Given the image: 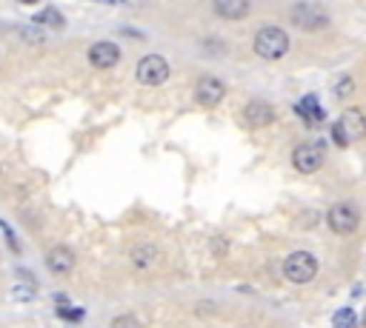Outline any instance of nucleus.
<instances>
[{
	"instance_id": "5",
	"label": "nucleus",
	"mask_w": 366,
	"mask_h": 328,
	"mask_svg": "<svg viewBox=\"0 0 366 328\" xmlns=\"http://www.w3.org/2000/svg\"><path fill=\"white\" fill-rule=\"evenodd\" d=\"M289 20L303 31H317L329 23V14L315 3H295L292 11H289Z\"/></svg>"
},
{
	"instance_id": "2",
	"label": "nucleus",
	"mask_w": 366,
	"mask_h": 328,
	"mask_svg": "<svg viewBox=\"0 0 366 328\" xmlns=\"http://www.w3.org/2000/svg\"><path fill=\"white\" fill-rule=\"evenodd\" d=\"M283 277L295 285H306L317 277V257L309 251H292L283 260Z\"/></svg>"
},
{
	"instance_id": "10",
	"label": "nucleus",
	"mask_w": 366,
	"mask_h": 328,
	"mask_svg": "<svg viewBox=\"0 0 366 328\" xmlns=\"http://www.w3.org/2000/svg\"><path fill=\"white\" fill-rule=\"evenodd\" d=\"M117 60H120V48L114 43L100 40V43L89 46V63L94 68H112V66H117Z\"/></svg>"
},
{
	"instance_id": "8",
	"label": "nucleus",
	"mask_w": 366,
	"mask_h": 328,
	"mask_svg": "<svg viewBox=\"0 0 366 328\" xmlns=\"http://www.w3.org/2000/svg\"><path fill=\"white\" fill-rule=\"evenodd\" d=\"M243 123L249 128H266L274 123V108L266 100H249L243 108Z\"/></svg>"
},
{
	"instance_id": "14",
	"label": "nucleus",
	"mask_w": 366,
	"mask_h": 328,
	"mask_svg": "<svg viewBox=\"0 0 366 328\" xmlns=\"http://www.w3.org/2000/svg\"><path fill=\"white\" fill-rule=\"evenodd\" d=\"M295 111H297V114H300V117H303L309 125H312V123H320V120L326 117V114H323V108L317 106V97H315V94L303 97V100L295 106Z\"/></svg>"
},
{
	"instance_id": "11",
	"label": "nucleus",
	"mask_w": 366,
	"mask_h": 328,
	"mask_svg": "<svg viewBox=\"0 0 366 328\" xmlns=\"http://www.w3.org/2000/svg\"><path fill=\"white\" fill-rule=\"evenodd\" d=\"M46 268L54 274V277H66L71 268H74V251L69 245H54L49 248L46 254Z\"/></svg>"
},
{
	"instance_id": "6",
	"label": "nucleus",
	"mask_w": 366,
	"mask_h": 328,
	"mask_svg": "<svg viewBox=\"0 0 366 328\" xmlns=\"http://www.w3.org/2000/svg\"><path fill=\"white\" fill-rule=\"evenodd\" d=\"M292 165L297 174H315L323 165V143H300L292 151Z\"/></svg>"
},
{
	"instance_id": "20",
	"label": "nucleus",
	"mask_w": 366,
	"mask_h": 328,
	"mask_svg": "<svg viewBox=\"0 0 366 328\" xmlns=\"http://www.w3.org/2000/svg\"><path fill=\"white\" fill-rule=\"evenodd\" d=\"M332 140H335V145H340V148H346L349 145V140H346V134H343V128L335 123L332 125Z\"/></svg>"
},
{
	"instance_id": "22",
	"label": "nucleus",
	"mask_w": 366,
	"mask_h": 328,
	"mask_svg": "<svg viewBox=\"0 0 366 328\" xmlns=\"http://www.w3.org/2000/svg\"><path fill=\"white\" fill-rule=\"evenodd\" d=\"M23 3H34V0H23Z\"/></svg>"
},
{
	"instance_id": "18",
	"label": "nucleus",
	"mask_w": 366,
	"mask_h": 328,
	"mask_svg": "<svg viewBox=\"0 0 366 328\" xmlns=\"http://www.w3.org/2000/svg\"><path fill=\"white\" fill-rule=\"evenodd\" d=\"M109 328H143V322H140L134 314H117V317L109 322Z\"/></svg>"
},
{
	"instance_id": "21",
	"label": "nucleus",
	"mask_w": 366,
	"mask_h": 328,
	"mask_svg": "<svg viewBox=\"0 0 366 328\" xmlns=\"http://www.w3.org/2000/svg\"><path fill=\"white\" fill-rule=\"evenodd\" d=\"M226 248H229V240H226V237H214V240H212V251H214L217 257H223Z\"/></svg>"
},
{
	"instance_id": "12",
	"label": "nucleus",
	"mask_w": 366,
	"mask_h": 328,
	"mask_svg": "<svg viewBox=\"0 0 366 328\" xmlns=\"http://www.w3.org/2000/svg\"><path fill=\"white\" fill-rule=\"evenodd\" d=\"M212 9L223 20H243V17H249L252 3L249 0H212Z\"/></svg>"
},
{
	"instance_id": "1",
	"label": "nucleus",
	"mask_w": 366,
	"mask_h": 328,
	"mask_svg": "<svg viewBox=\"0 0 366 328\" xmlns=\"http://www.w3.org/2000/svg\"><path fill=\"white\" fill-rule=\"evenodd\" d=\"M289 51V34L280 26H263L254 34V54L263 60H280Z\"/></svg>"
},
{
	"instance_id": "9",
	"label": "nucleus",
	"mask_w": 366,
	"mask_h": 328,
	"mask_svg": "<svg viewBox=\"0 0 366 328\" xmlns=\"http://www.w3.org/2000/svg\"><path fill=\"white\" fill-rule=\"evenodd\" d=\"M337 125L343 128V134H346L349 143H357V140L366 137V114H363L360 108H355V106H349V108L340 114Z\"/></svg>"
},
{
	"instance_id": "15",
	"label": "nucleus",
	"mask_w": 366,
	"mask_h": 328,
	"mask_svg": "<svg viewBox=\"0 0 366 328\" xmlns=\"http://www.w3.org/2000/svg\"><path fill=\"white\" fill-rule=\"evenodd\" d=\"M332 328H357V314L352 308H337L332 317Z\"/></svg>"
},
{
	"instance_id": "16",
	"label": "nucleus",
	"mask_w": 366,
	"mask_h": 328,
	"mask_svg": "<svg viewBox=\"0 0 366 328\" xmlns=\"http://www.w3.org/2000/svg\"><path fill=\"white\" fill-rule=\"evenodd\" d=\"M352 91H355V80H352L349 74L337 77V80H335V86H332V97H335V100H346Z\"/></svg>"
},
{
	"instance_id": "3",
	"label": "nucleus",
	"mask_w": 366,
	"mask_h": 328,
	"mask_svg": "<svg viewBox=\"0 0 366 328\" xmlns=\"http://www.w3.org/2000/svg\"><path fill=\"white\" fill-rule=\"evenodd\" d=\"M169 60L163 57V54H146L140 63H137V68H134V77H137V83H143V86H160V83H166L169 80Z\"/></svg>"
},
{
	"instance_id": "4",
	"label": "nucleus",
	"mask_w": 366,
	"mask_h": 328,
	"mask_svg": "<svg viewBox=\"0 0 366 328\" xmlns=\"http://www.w3.org/2000/svg\"><path fill=\"white\" fill-rule=\"evenodd\" d=\"M326 225H329L335 234L346 237V234L357 231V225H360V214H357V208H355L352 203H335V205L326 211Z\"/></svg>"
},
{
	"instance_id": "13",
	"label": "nucleus",
	"mask_w": 366,
	"mask_h": 328,
	"mask_svg": "<svg viewBox=\"0 0 366 328\" xmlns=\"http://www.w3.org/2000/svg\"><path fill=\"white\" fill-rule=\"evenodd\" d=\"M129 260H132V265H134V268L149 271V268H154V265H157L160 251H157V245H154V242H137V245L132 248Z\"/></svg>"
},
{
	"instance_id": "19",
	"label": "nucleus",
	"mask_w": 366,
	"mask_h": 328,
	"mask_svg": "<svg viewBox=\"0 0 366 328\" xmlns=\"http://www.w3.org/2000/svg\"><path fill=\"white\" fill-rule=\"evenodd\" d=\"M57 317H63V319H69V322H77V319H83V308H69V305H63V308H57Z\"/></svg>"
},
{
	"instance_id": "23",
	"label": "nucleus",
	"mask_w": 366,
	"mask_h": 328,
	"mask_svg": "<svg viewBox=\"0 0 366 328\" xmlns=\"http://www.w3.org/2000/svg\"><path fill=\"white\" fill-rule=\"evenodd\" d=\"M363 325H366V314H363Z\"/></svg>"
},
{
	"instance_id": "17",
	"label": "nucleus",
	"mask_w": 366,
	"mask_h": 328,
	"mask_svg": "<svg viewBox=\"0 0 366 328\" xmlns=\"http://www.w3.org/2000/svg\"><path fill=\"white\" fill-rule=\"evenodd\" d=\"M34 23H46V26H63V17H60V11L57 9H43L40 14H34Z\"/></svg>"
},
{
	"instance_id": "7",
	"label": "nucleus",
	"mask_w": 366,
	"mask_h": 328,
	"mask_svg": "<svg viewBox=\"0 0 366 328\" xmlns=\"http://www.w3.org/2000/svg\"><path fill=\"white\" fill-rule=\"evenodd\" d=\"M223 97H226V83L217 80V77H203V80L194 86V103H197V106L214 108Z\"/></svg>"
}]
</instances>
